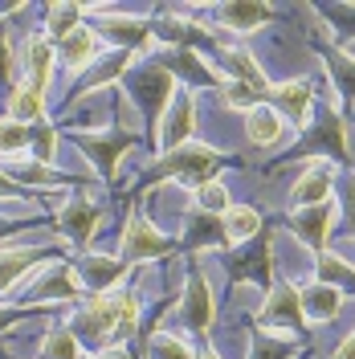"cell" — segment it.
Wrapping results in <instances>:
<instances>
[{"label":"cell","instance_id":"obj_1","mask_svg":"<svg viewBox=\"0 0 355 359\" xmlns=\"http://www.w3.org/2000/svg\"><path fill=\"white\" fill-rule=\"evenodd\" d=\"M69 335L78 339L82 347H90L94 355L107 347H127L139 335V294L127 290H111V294H86L74 314H69Z\"/></svg>","mask_w":355,"mask_h":359},{"label":"cell","instance_id":"obj_2","mask_svg":"<svg viewBox=\"0 0 355 359\" xmlns=\"http://www.w3.org/2000/svg\"><path fill=\"white\" fill-rule=\"evenodd\" d=\"M294 163H331L339 172L351 168V151H347V118L335 111L331 102L314 107V118L298 131V139L290 143L282 156L269 163V172H282Z\"/></svg>","mask_w":355,"mask_h":359},{"label":"cell","instance_id":"obj_3","mask_svg":"<svg viewBox=\"0 0 355 359\" xmlns=\"http://www.w3.org/2000/svg\"><path fill=\"white\" fill-rule=\"evenodd\" d=\"M229 163H237V156H225V151H217V147L192 139V143H184V147H176V151L152 159L147 172L135 180V188L127 192V196H131V204H139L143 192H147L152 184H159V180H180V184L196 188V184H204V180H217V172L229 168Z\"/></svg>","mask_w":355,"mask_h":359},{"label":"cell","instance_id":"obj_4","mask_svg":"<svg viewBox=\"0 0 355 359\" xmlns=\"http://www.w3.org/2000/svg\"><path fill=\"white\" fill-rule=\"evenodd\" d=\"M123 98L139 107L143 114V143H147V151L156 156V135H159V123H163V114L172 107V98H176V78L168 74V69L159 66L156 57H143L139 66H131L123 74Z\"/></svg>","mask_w":355,"mask_h":359},{"label":"cell","instance_id":"obj_5","mask_svg":"<svg viewBox=\"0 0 355 359\" xmlns=\"http://www.w3.org/2000/svg\"><path fill=\"white\" fill-rule=\"evenodd\" d=\"M62 139L74 143V147L86 156V163L94 168V180H102L107 188H111L114 176H119L123 156L139 143V135H135L127 123H111L107 131H78V127H62Z\"/></svg>","mask_w":355,"mask_h":359},{"label":"cell","instance_id":"obj_6","mask_svg":"<svg viewBox=\"0 0 355 359\" xmlns=\"http://www.w3.org/2000/svg\"><path fill=\"white\" fill-rule=\"evenodd\" d=\"M221 266L229 286H257V290H274V221H266V229L245 241V245L221 249Z\"/></svg>","mask_w":355,"mask_h":359},{"label":"cell","instance_id":"obj_7","mask_svg":"<svg viewBox=\"0 0 355 359\" xmlns=\"http://www.w3.org/2000/svg\"><path fill=\"white\" fill-rule=\"evenodd\" d=\"M180 253L176 237H163L152 217L143 208H131L127 221H123V233H119V262L127 266H147V262H168Z\"/></svg>","mask_w":355,"mask_h":359},{"label":"cell","instance_id":"obj_8","mask_svg":"<svg viewBox=\"0 0 355 359\" xmlns=\"http://www.w3.org/2000/svg\"><path fill=\"white\" fill-rule=\"evenodd\" d=\"M82 298H86V290H82L74 266L69 262H53V266H45L33 278L29 290H17L8 302L13 306H49V311H62V306H78Z\"/></svg>","mask_w":355,"mask_h":359},{"label":"cell","instance_id":"obj_9","mask_svg":"<svg viewBox=\"0 0 355 359\" xmlns=\"http://www.w3.org/2000/svg\"><path fill=\"white\" fill-rule=\"evenodd\" d=\"M86 17H98V25H90V29L98 33V41H111L114 49L143 53L147 45H156L152 21H147V17H131V8H114V4H86Z\"/></svg>","mask_w":355,"mask_h":359},{"label":"cell","instance_id":"obj_10","mask_svg":"<svg viewBox=\"0 0 355 359\" xmlns=\"http://www.w3.org/2000/svg\"><path fill=\"white\" fill-rule=\"evenodd\" d=\"M257 331L298 339L307 347L311 327H307V314H302V302H298V286L294 282H274V290L266 294V302L257 311Z\"/></svg>","mask_w":355,"mask_h":359},{"label":"cell","instance_id":"obj_11","mask_svg":"<svg viewBox=\"0 0 355 359\" xmlns=\"http://www.w3.org/2000/svg\"><path fill=\"white\" fill-rule=\"evenodd\" d=\"M66 245H0V302H8L33 273L62 262Z\"/></svg>","mask_w":355,"mask_h":359},{"label":"cell","instance_id":"obj_12","mask_svg":"<svg viewBox=\"0 0 355 359\" xmlns=\"http://www.w3.org/2000/svg\"><path fill=\"white\" fill-rule=\"evenodd\" d=\"M213 318H217V294L208 286V273L188 262V273H184V290H180V323L188 335H196L204 347H208V335H213Z\"/></svg>","mask_w":355,"mask_h":359},{"label":"cell","instance_id":"obj_13","mask_svg":"<svg viewBox=\"0 0 355 359\" xmlns=\"http://www.w3.org/2000/svg\"><path fill=\"white\" fill-rule=\"evenodd\" d=\"M102 217H107L102 201H94L86 188L74 192V196L58 208V233H62V241L74 249V257L90 253V241H94V233L102 229Z\"/></svg>","mask_w":355,"mask_h":359},{"label":"cell","instance_id":"obj_14","mask_svg":"<svg viewBox=\"0 0 355 359\" xmlns=\"http://www.w3.org/2000/svg\"><path fill=\"white\" fill-rule=\"evenodd\" d=\"M156 62L176 78L180 90H192L196 94V90H221L225 86L221 69L213 66L204 53H196V49H159Z\"/></svg>","mask_w":355,"mask_h":359},{"label":"cell","instance_id":"obj_15","mask_svg":"<svg viewBox=\"0 0 355 359\" xmlns=\"http://www.w3.org/2000/svg\"><path fill=\"white\" fill-rule=\"evenodd\" d=\"M314 102H319V94H314V82L311 78H286V82H269L266 90V107L282 114V123H294L298 131L307 127L314 118Z\"/></svg>","mask_w":355,"mask_h":359},{"label":"cell","instance_id":"obj_16","mask_svg":"<svg viewBox=\"0 0 355 359\" xmlns=\"http://www.w3.org/2000/svg\"><path fill=\"white\" fill-rule=\"evenodd\" d=\"M135 57H139V53H127V49H111V53H102V57H98L90 69H82V78L69 86V94L62 98V111L74 107V102H82L86 94H94V90H111L114 82H123V74L135 66Z\"/></svg>","mask_w":355,"mask_h":359},{"label":"cell","instance_id":"obj_17","mask_svg":"<svg viewBox=\"0 0 355 359\" xmlns=\"http://www.w3.org/2000/svg\"><path fill=\"white\" fill-rule=\"evenodd\" d=\"M286 224L294 229V237L311 253H323V249H331V237H335V229H339V204L327 201V204H314V208L286 212Z\"/></svg>","mask_w":355,"mask_h":359},{"label":"cell","instance_id":"obj_18","mask_svg":"<svg viewBox=\"0 0 355 359\" xmlns=\"http://www.w3.org/2000/svg\"><path fill=\"white\" fill-rule=\"evenodd\" d=\"M314 53H319V62L327 69V78H331V90H335V111L343 114H355V57L351 53H343L339 45L331 41H314Z\"/></svg>","mask_w":355,"mask_h":359},{"label":"cell","instance_id":"obj_19","mask_svg":"<svg viewBox=\"0 0 355 359\" xmlns=\"http://www.w3.org/2000/svg\"><path fill=\"white\" fill-rule=\"evenodd\" d=\"M196 98H192V90H176V98H172V107L163 114V123H159V135H156V156H168V151H176L184 143H192V131H196ZM152 156V159H156Z\"/></svg>","mask_w":355,"mask_h":359},{"label":"cell","instance_id":"obj_20","mask_svg":"<svg viewBox=\"0 0 355 359\" xmlns=\"http://www.w3.org/2000/svg\"><path fill=\"white\" fill-rule=\"evenodd\" d=\"M213 66L221 69L225 82H241V86H249L253 94H262V98H266L269 78H266V69H262V62H257L245 45L221 41V45H217V62H213Z\"/></svg>","mask_w":355,"mask_h":359},{"label":"cell","instance_id":"obj_21","mask_svg":"<svg viewBox=\"0 0 355 359\" xmlns=\"http://www.w3.org/2000/svg\"><path fill=\"white\" fill-rule=\"evenodd\" d=\"M69 266H74V273H78V282H82L86 294H111V290H119L123 278L131 273L127 262L107 257V253H82V257H74Z\"/></svg>","mask_w":355,"mask_h":359},{"label":"cell","instance_id":"obj_22","mask_svg":"<svg viewBox=\"0 0 355 359\" xmlns=\"http://www.w3.org/2000/svg\"><path fill=\"white\" fill-rule=\"evenodd\" d=\"M335 180H339V168H331V163H311L302 176L294 180V188H290V212L327 204L335 192Z\"/></svg>","mask_w":355,"mask_h":359},{"label":"cell","instance_id":"obj_23","mask_svg":"<svg viewBox=\"0 0 355 359\" xmlns=\"http://www.w3.org/2000/svg\"><path fill=\"white\" fill-rule=\"evenodd\" d=\"M208 249H229L225 241V224L221 217H208V212H200L192 208L188 217H184V233H180V253H208Z\"/></svg>","mask_w":355,"mask_h":359},{"label":"cell","instance_id":"obj_24","mask_svg":"<svg viewBox=\"0 0 355 359\" xmlns=\"http://www.w3.org/2000/svg\"><path fill=\"white\" fill-rule=\"evenodd\" d=\"M58 49V66H66V69H90L98 57H102V41H98V33L90 29V25H78L69 37H62V41L53 45Z\"/></svg>","mask_w":355,"mask_h":359},{"label":"cell","instance_id":"obj_25","mask_svg":"<svg viewBox=\"0 0 355 359\" xmlns=\"http://www.w3.org/2000/svg\"><path fill=\"white\" fill-rule=\"evenodd\" d=\"M213 13H217V29H225V33H241V37L257 33L262 25H269L274 17H278L274 4H245V0L221 4V8H213Z\"/></svg>","mask_w":355,"mask_h":359},{"label":"cell","instance_id":"obj_26","mask_svg":"<svg viewBox=\"0 0 355 359\" xmlns=\"http://www.w3.org/2000/svg\"><path fill=\"white\" fill-rule=\"evenodd\" d=\"M298 302H302V314H307V327H319V323L339 318V311H343V290L307 278V282L298 286Z\"/></svg>","mask_w":355,"mask_h":359},{"label":"cell","instance_id":"obj_27","mask_svg":"<svg viewBox=\"0 0 355 359\" xmlns=\"http://www.w3.org/2000/svg\"><path fill=\"white\" fill-rule=\"evenodd\" d=\"M53 69H58V49L45 41L41 33H33V37L25 41V82L37 86V90H49Z\"/></svg>","mask_w":355,"mask_h":359},{"label":"cell","instance_id":"obj_28","mask_svg":"<svg viewBox=\"0 0 355 359\" xmlns=\"http://www.w3.org/2000/svg\"><path fill=\"white\" fill-rule=\"evenodd\" d=\"M245 139L253 143V147H278L282 139H286V123H282V114L274 111V107H253V111L245 114Z\"/></svg>","mask_w":355,"mask_h":359},{"label":"cell","instance_id":"obj_29","mask_svg":"<svg viewBox=\"0 0 355 359\" xmlns=\"http://www.w3.org/2000/svg\"><path fill=\"white\" fill-rule=\"evenodd\" d=\"M314 282L335 286V290H343V294H355V266L343 253L323 249V253H314Z\"/></svg>","mask_w":355,"mask_h":359},{"label":"cell","instance_id":"obj_30","mask_svg":"<svg viewBox=\"0 0 355 359\" xmlns=\"http://www.w3.org/2000/svg\"><path fill=\"white\" fill-rule=\"evenodd\" d=\"M221 224H225V241H229V249H233V245L253 241V237L266 229V217H262L253 204H233V208L221 217Z\"/></svg>","mask_w":355,"mask_h":359},{"label":"cell","instance_id":"obj_31","mask_svg":"<svg viewBox=\"0 0 355 359\" xmlns=\"http://www.w3.org/2000/svg\"><path fill=\"white\" fill-rule=\"evenodd\" d=\"M8 118H17L25 127L49 118V114H45V90L29 86V82H17V86L8 90Z\"/></svg>","mask_w":355,"mask_h":359},{"label":"cell","instance_id":"obj_32","mask_svg":"<svg viewBox=\"0 0 355 359\" xmlns=\"http://www.w3.org/2000/svg\"><path fill=\"white\" fill-rule=\"evenodd\" d=\"M86 17V4H49L45 8V25H41V37L49 45H58L62 37H69Z\"/></svg>","mask_w":355,"mask_h":359},{"label":"cell","instance_id":"obj_33","mask_svg":"<svg viewBox=\"0 0 355 359\" xmlns=\"http://www.w3.org/2000/svg\"><path fill=\"white\" fill-rule=\"evenodd\" d=\"M302 355V343L298 339H286V335H269V331H257L249 335V355L245 359H294Z\"/></svg>","mask_w":355,"mask_h":359},{"label":"cell","instance_id":"obj_34","mask_svg":"<svg viewBox=\"0 0 355 359\" xmlns=\"http://www.w3.org/2000/svg\"><path fill=\"white\" fill-rule=\"evenodd\" d=\"M58 143H62V127H53L49 118H41V123L29 127V159L53 168V163H58Z\"/></svg>","mask_w":355,"mask_h":359},{"label":"cell","instance_id":"obj_35","mask_svg":"<svg viewBox=\"0 0 355 359\" xmlns=\"http://www.w3.org/2000/svg\"><path fill=\"white\" fill-rule=\"evenodd\" d=\"M37 359H86V347L69 335V327H49L37 343Z\"/></svg>","mask_w":355,"mask_h":359},{"label":"cell","instance_id":"obj_36","mask_svg":"<svg viewBox=\"0 0 355 359\" xmlns=\"http://www.w3.org/2000/svg\"><path fill=\"white\" fill-rule=\"evenodd\" d=\"M143 355L147 359H196V351L188 347V339L172 335V331H152L143 339Z\"/></svg>","mask_w":355,"mask_h":359},{"label":"cell","instance_id":"obj_37","mask_svg":"<svg viewBox=\"0 0 355 359\" xmlns=\"http://www.w3.org/2000/svg\"><path fill=\"white\" fill-rule=\"evenodd\" d=\"M29 156V127L17 123V118H0V163L4 159H21Z\"/></svg>","mask_w":355,"mask_h":359},{"label":"cell","instance_id":"obj_38","mask_svg":"<svg viewBox=\"0 0 355 359\" xmlns=\"http://www.w3.org/2000/svg\"><path fill=\"white\" fill-rule=\"evenodd\" d=\"M192 201H196V208H200V212H208V217H225V212L233 208L229 188H225L221 180H204V184H196Z\"/></svg>","mask_w":355,"mask_h":359},{"label":"cell","instance_id":"obj_39","mask_svg":"<svg viewBox=\"0 0 355 359\" xmlns=\"http://www.w3.org/2000/svg\"><path fill=\"white\" fill-rule=\"evenodd\" d=\"M319 17L335 29V41L331 45H347L355 41V4H323Z\"/></svg>","mask_w":355,"mask_h":359},{"label":"cell","instance_id":"obj_40","mask_svg":"<svg viewBox=\"0 0 355 359\" xmlns=\"http://www.w3.org/2000/svg\"><path fill=\"white\" fill-rule=\"evenodd\" d=\"M13 13H21V8H13ZM8 13V17H13ZM0 86L13 90L17 86V49H13V33H8V25L0 17Z\"/></svg>","mask_w":355,"mask_h":359},{"label":"cell","instance_id":"obj_41","mask_svg":"<svg viewBox=\"0 0 355 359\" xmlns=\"http://www.w3.org/2000/svg\"><path fill=\"white\" fill-rule=\"evenodd\" d=\"M335 192H339V217H343V233H347V237H355V172H351V168L335 180Z\"/></svg>","mask_w":355,"mask_h":359},{"label":"cell","instance_id":"obj_42","mask_svg":"<svg viewBox=\"0 0 355 359\" xmlns=\"http://www.w3.org/2000/svg\"><path fill=\"white\" fill-rule=\"evenodd\" d=\"M221 102L229 107V111H245V114H249L253 107H262L266 98H262V94H253L249 86H241V82H225V86H221Z\"/></svg>","mask_w":355,"mask_h":359},{"label":"cell","instance_id":"obj_43","mask_svg":"<svg viewBox=\"0 0 355 359\" xmlns=\"http://www.w3.org/2000/svg\"><path fill=\"white\" fill-rule=\"evenodd\" d=\"M53 314L58 311H49V306H13L8 302V306H0V331H13L17 323H29V318H45L49 323Z\"/></svg>","mask_w":355,"mask_h":359},{"label":"cell","instance_id":"obj_44","mask_svg":"<svg viewBox=\"0 0 355 359\" xmlns=\"http://www.w3.org/2000/svg\"><path fill=\"white\" fill-rule=\"evenodd\" d=\"M37 192H29L25 184H17V180L8 176L4 168H0V201H17V204H25V201H33Z\"/></svg>","mask_w":355,"mask_h":359},{"label":"cell","instance_id":"obj_45","mask_svg":"<svg viewBox=\"0 0 355 359\" xmlns=\"http://www.w3.org/2000/svg\"><path fill=\"white\" fill-rule=\"evenodd\" d=\"M331 359H355V331L347 339H343V343H339V347H335V355Z\"/></svg>","mask_w":355,"mask_h":359},{"label":"cell","instance_id":"obj_46","mask_svg":"<svg viewBox=\"0 0 355 359\" xmlns=\"http://www.w3.org/2000/svg\"><path fill=\"white\" fill-rule=\"evenodd\" d=\"M90 359H135L131 347H107V351H98V355H90Z\"/></svg>","mask_w":355,"mask_h":359},{"label":"cell","instance_id":"obj_47","mask_svg":"<svg viewBox=\"0 0 355 359\" xmlns=\"http://www.w3.org/2000/svg\"><path fill=\"white\" fill-rule=\"evenodd\" d=\"M196 359H225V355H221V351H217V347H204V351H200Z\"/></svg>","mask_w":355,"mask_h":359},{"label":"cell","instance_id":"obj_48","mask_svg":"<svg viewBox=\"0 0 355 359\" xmlns=\"http://www.w3.org/2000/svg\"><path fill=\"white\" fill-rule=\"evenodd\" d=\"M4 212H17V208H4V204H0V224H13V221H4Z\"/></svg>","mask_w":355,"mask_h":359},{"label":"cell","instance_id":"obj_49","mask_svg":"<svg viewBox=\"0 0 355 359\" xmlns=\"http://www.w3.org/2000/svg\"><path fill=\"white\" fill-rule=\"evenodd\" d=\"M13 351H8V343H0V359H8Z\"/></svg>","mask_w":355,"mask_h":359},{"label":"cell","instance_id":"obj_50","mask_svg":"<svg viewBox=\"0 0 355 359\" xmlns=\"http://www.w3.org/2000/svg\"><path fill=\"white\" fill-rule=\"evenodd\" d=\"M298 359H311V355H307V351H302V355H298Z\"/></svg>","mask_w":355,"mask_h":359}]
</instances>
